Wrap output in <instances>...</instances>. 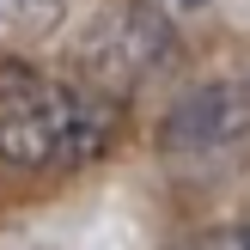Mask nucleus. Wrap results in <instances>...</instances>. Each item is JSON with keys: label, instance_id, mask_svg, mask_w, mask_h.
I'll use <instances>...</instances> for the list:
<instances>
[{"label": "nucleus", "instance_id": "obj_2", "mask_svg": "<svg viewBox=\"0 0 250 250\" xmlns=\"http://www.w3.org/2000/svg\"><path fill=\"white\" fill-rule=\"evenodd\" d=\"M80 55H85V67H92L98 85L128 92V85H146L171 55H177V37H171L165 12H153V6H141V0H128V6H110L104 19L85 31Z\"/></svg>", "mask_w": 250, "mask_h": 250}, {"label": "nucleus", "instance_id": "obj_5", "mask_svg": "<svg viewBox=\"0 0 250 250\" xmlns=\"http://www.w3.org/2000/svg\"><path fill=\"white\" fill-rule=\"evenodd\" d=\"M171 6H183V12H195V6H208V0H171Z\"/></svg>", "mask_w": 250, "mask_h": 250}, {"label": "nucleus", "instance_id": "obj_1", "mask_svg": "<svg viewBox=\"0 0 250 250\" xmlns=\"http://www.w3.org/2000/svg\"><path fill=\"white\" fill-rule=\"evenodd\" d=\"M116 134L110 98L49 80L37 67H0V159L19 171H73Z\"/></svg>", "mask_w": 250, "mask_h": 250}, {"label": "nucleus", "instance_id": "obj_3", "mask_svg": "<svg viewBox=\"0 0 250 250\" xmlns=\"http://www.w3.org/2000/svg\"><path fill=\"white\" fill-rule=\"evenodd\" d=\"M244 141H250V80H208L183 92L159 122V146L177 159L232 153Z\"/></svg>", "mask_w": 250, "mask_h": 250}, {"label": "nucleus", "instance_id": "obj_4", "mask_svg": "<svg viewBox=\"0 0 250 250\" xmlns=\"http://www.w3.org/2000/svg\"><path fill=\"white\" fill-rule=\"evenodd\" d=\"M67 12V0H0V43L12 37H43Z\"/></svg>", "mask_w": 250, "mask_h": 250}]
</instances>
